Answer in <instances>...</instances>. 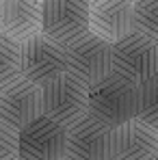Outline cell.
Instances as JSON below:
<instances>
[{"label": "cell", "instance_id": "5", "mask_svg": "<svg viewBox=\"0 0 158 160\" xmlns=\"http://www.w3.org/2000/svg\"><path fill=\"white\" fill-rule=\"evenodd\" d=\"M65 72H67L65 48L46 39L41 32L20 43V76L22 78L30 80L37 87H43Z\"/></svg>", "mask_w": 158, "mask_h": 160}, {"label": "cell", "instance_id": "16", "mask_svg": "<svg viewBox=\"0 0 158 160\" xmlns=\"http://www.w3.org/2000/svg\"><path fill=\"white\" fill-rule=\"evenodd\" d=\"M0 160H20L18 130L0 119Z\"/></svg>", "mask_w": 158, "mask_h": 160}, {"label": "cell", "instance_id": "11", "mask_svg": "<svg viewBox=\"0 0 158 160\" xmlns=\"http://www.w3.org/2000/svg\"><path fill=\"white\" fill-rule=\"evenodd\" d=\"M41 32L39 0H0V35L24 43Z\"/></svg>", "mask_w": 158, "mask_h": 160}, {"label": "cell", "instance_id": "12", "mask_svg": "<svg viewBox=\"0 0 158 160\" xmlns=\"http://www.w3.org/2000/svg\"><path fill=\"white\" fill-rule=\"evenodd\" d=\"M89 30L108 43L130 32V0H93L89 2Z\"/></svg>", "mask_w": 158, "mask_h": 160}, {"label": "cell", "instance_id": "6", "mask_svg": "<svg viewBox=\"0 0 158 160\" xmlns=\"http://www.w3.org/2000/svg\"><path fill=\"white\" fill-rule=\"evenodd\" d=\"M67 72L87 87L110 74V43L91 30L65 48Z\"/></svg>", "mask_w": 158, "mask_h": 160}, {"label": "cell", "instance_id": "2", "mask_svg": "<svg viewBox=\"0 0 158 160\" xmlns=\"http://www.w3.org/2000/svg\"><path fill=\"white\" fill-rule=\"evenodd\" d=\"M110 72L134 84H145L156 78L158 39L130 30L126 37L110 43Z\"/></svg>", "mask_w": 158, "mask_h": 160}, {"label": "cell", "instance_id": "8", "mask_svg": "<svg viewBox=\"0 0 158 160\" xmlns=\"http://www.w3.org/2000/svg\"><path fill=\"white\" fill-rule=\"evenodd\" d=\"M113 128L91 115L65 128V160H110Z\"/></svg>", "mask_w": 158, "mask_h": 160}, {"label": "cell", "instance_id": "18", "mask_svg": "<svg viewBox=\"0 0 158 160\" xmlns=\"http://www.w3.org/2000/svg\"><path fill=\"white\" fill-rule=\"evenodd\" d=\"M39 2H43V0H39Z\"/></svg>", "mask_w": 158, "mask_h": 160}, {"label": "cell", "instance_id": "4", "mask_svg": "<svg viewBox=\"0 0 158 160\" xmlns=\"http://www.w3.org/2000/svg\"><path fill=\"white\" fill-rule=\"evenodd\" d=\"M89 32V4L84 0H43L41 35L67 48Z\"/></svg>", "mask_w": 158, "mask_h": 160}, {"label": "cell", "instance_id": "7", "mask_svg": "<svg viewBox=\"0 0 158 160\" xmlns=\"http://www.w3.org/2000/svg\"><path fill=\"white\" fill-rule=\"evenodd\" d=\"M20 160H63L65 158V128L39 115L28 126L18 130Z\"/></svg>", "mask_w": 158, "mask_h": 160}, {"label": "cell", "instance_id": "3", "mask_svg": "<svg viewBox=\"0 0 158 160\" xmlns=\"http://www.w3.org/2000/svg\"><path fill=\"white\" fill-rule=\"evenodd\" d=\"M87 84L69 72L56 76L41 87V115L69 128L87 115Z\"/></svg>", "mask_w": 158, "mask_h": 160}, {"label": "cell", "instance_id": "14", "mask_svg": "<svg viewBox=\"0 0 158 160\" xmlns=\"http://www.w3.org/2000/svg\"><path fill=\"white\" fill-rule=\"evenodd\" d=\"M136 119L150 128L158 130V78L139 84V110Z\"/></svg>", "mask_w": 158, "mask_h": 160}, {"label": "cell", "instance_id": "9", "mask_svg": "<svg viewBox=\"0 0 158 160\" xmlns=\"http://www.w3.org/2000/svg\"><path fill=\"white\" fill-rule=\"evenodd\" d=\"M41 115V87L15 76L0 84V119L22 130Z\"/></svg>", "mask_w": 158, "mask_h": 160}, {"label": "cell", "instance_id": "1", "mask_svg": "<svg viewBox=\"0 0 158 160\" xmlns=\"http://www.w3.org/2000/svg\"><path fill=\"white\" fill-rule=\"evenodd\" d=\"M139 110V84L108 74L87 89V115L102 121L108 128H117L136 119Z\"/></svg>", "mask_w": 158, "mask_h": 160}, {"label": "cell", "instance_id": "15", "mask_svg": "<svg viewBox=\"0 0 158 160\" xmlns=\"http://www.w3.org/2000/svg\"><path fill=\"white\" fill-rule=\"evenodd\" d=\"M20 76V43L0 35V84Z\"/></svg>", "mask_w": 158, "mask_h": 160}, {"label": "cell", "instance_id": "13", "mask_svg": "<svg viewBox=\"0 0 158 160\" xmlns=\"http://www.w3.org/2000/svg\"><path fill=\"white\" fill-rule=\"evenodd\" d=\"M158 0H130V28L158 39Z\"/></svg>", "mask_w": 158, "mask_h": 160}, {"label": "cell", "instance_id": "10", "mask_svg": "<svg viewBox=\"0 0 158 160\" xmlns=\"http://www.w3.org/2000/svg\"><path fill=\"white\" fill-rule=\"evenodd\" d=\"M158 154V132L154 128L130 119L113 128L110 160H154Z\"/></svg>", "mask_w": 158, "mask_h": 160}, {"label": "cell", "instance_id": "17", "mask_svg": "<svg viewBox=\"0 0 158 160\" xmlns=\"http://www.w3.org/2000/svg\"><path fill=\"white\" fill-rule=\"evenodd\" d=\"M84 2H87V4H89V2H93V0H84Z\"/></svg>", "mask_w": 158, "mask_h": 160}, {"label": "cell", "instance_id": "20", "mask_svg": "<svg viewBox=\"0 0 158 160\" xmlns=\"http://www.w3.org/2000/svg\"><path fill=\"white\" fill-rule=\"evenodd\" d=\"M63 160H65V158H63Z\"/></svg>", "mask_w": 158, "mask_h": 160}, {"label": "cell", "instance_id": "19", "mask_svg": "<svg viewBox=\"0 0 158 160\" xmlns=\"http://www.w3.org/2000/svg\"><path fill=\"white\" fill-rule=\"evenodd\" d=\"M154 160H156V158H154Z\"/></svg>", "mask_w": 158, "mask_h": 160}]
</instances>
